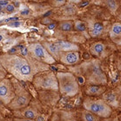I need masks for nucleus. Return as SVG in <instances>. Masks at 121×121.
Masks as SVG:
<instances>
[{
    "mask_svg": "<svg viewBox=\"0 0 121 121\" xmlns=\"http://www.w3.org/2000/svg\"><path fill=\"white\" fill-rule=\"evenodd\" d=\"M0 62L8 74L19 82L31 83L36 74L50 69L49 65L37 60L30 55L23 56L17 54H4L0 55Z\"/></svg>",
    "mask_w": 121,
    "mask_h": 121,
    "instance_id": "f257e3e1",
    "label": "nucleus"
},
{
    "mask_svg": "<svg viewBox=\"0 0 121 121\" xmlns=\"http://www.w3.org/2000/svg\"><path fill=\"white\" fill-rule=\"evenodd\" d=\"M86 85H106L107 77L97 59L86 60L79 66Z\"/></svg>",
    "mask_w": 121,
    "mask_h": 121,
    "instance_id": "f03ea898",
    "label": "nucleus"
},
{
    "mask_svg": "<svg viewBox=\"0 0 121 121\" xmlns=\"http://www.w3.org/2000/svg\"><path fill=\"white\" fill-rule=\"evenodd\" d=\"M58 80V91L62 96L72 97L79 91V83L72 72H58L56 74Z\"/></svg>",
    "mask_w": 121,
    "mask_h": 121,
    "instance_id": "7ed1b4c3",
    "label": "nucleus"
},
{
    "mask_svg": "<svg viewBox=\"0 0 121 121\" xmlns=\"http://www.w3.org/2000/svg\"><path fill=\"white\" fill-rule=\"evenodd\" d=\"M32 85L40 91H58V80L56 74L50 69L36 74L31 81Z\"/></svg>",
    "mask_w": 121,
    "mask_h": 121,
    "instance_id": "20e7f679",
    "label": "nucleus"
},
{
    "mask_svg": "<svg viewBox=\"0 0 121 121\" xmlns=\"http://www.w3.org/2000/svg\"><path fill=\"white\" fill-rule=\"evenodd\" d=\"M83 107L99 117L100 118H108L112 115V107L104 99L95 98L91 96H86L83 101Z\"/></svg>",
    "mask_w": 121,
    "mask_h": 121,
    "instance_id": "39448f33",
    "label": "nucleus"
},
{
    "mask_svg": "<svg viewBox=\"0 0 121 121\" xmlns=\"http://www.w3.org/2000/svg\"><path fill=\"white\" fill-rule=\"evenodd\" d=\"M16 80V83L12 82L15 88V96L12 99V101L7 105V107L11 111L20 110L30 105V100H31L30 94L20 84L17 80Z\"/></svg>",
    "mask_w": 121,
    "mask_h": 121,
    "instance_id": "423d86ee",
    "label": "nucleus"
},
{
    "mask_svg": "<svg viewBox=\"0 0 121 121\" xmlns=\"http://www.w3.org/2000/svg\"><path fill=\"white\" fill-rule=\"evenodd\" d=\"M27 49L30 55L40 62L45 63L47 65H52L56 62L55 59L48 53V51L44 48L42 43H39V42L30 43L27 47Z\"/></svg>",
    "mask_w": 121,
    "mask_h": 121,
    "instance_id": "0eeeda50",
    "label": "nucleus"
},
{
    "mask_svg": "<svg viewBox=\"0 0 121 121\" xmlns=\"http://www.w3.org/2000/svg\"><path fill=\"white\" fill-rule=\"evenodd\" d=\"M15 96V88L11 79L4 77L0 82V102L7 105L12 101Z\"/></svg>",
    "mask_w": 121,
    "mask_h": 121,
    "instance_id": "6e6552de",
    "label": "nucleus"
},
{
    "mask_svg": "<svg viewBox=\"0 0 121 121\" xmlns=\"http://www.w3.org/2000/svg\"><path fill=\"white\" fill-rule=\"evenodd\" d=\"M80 54L78 51H67V52H60L58 61L61 63L72 66L80 62Z\"/></svg>",
    "mask_w": 121,
    "mask_h": 121,
    "instance_id": "1a4fd4ad",
    "label": "nucleus"
},
{
    "mask_svg": "<svg viewBox=\"0 0 121 121\" xmlns=\"http://www.w3.org/2000/svg\"><path fill=\"white\" fill-rule=\"evenodd\" d=\"M87 25V31H88V34L91 37L93 38H97L101 36L104 33L105 31V25L103 24V22L100 21H91L89 22Z\"/></svg>",
    "mask_w": 121,
    "mask_h": 121,
    "instance_id": "9d476101",
    "label": "nucleus"
},
{
    "mask_svg": "<svg viewBox=\"0 0 121 121\" xmlns=\"http://www.w3.org/2000/svg\"><path fill=\"white\" fill-rule=\"evenodd\" d=\"M13 114L16 118H32L36 119L39 117V112L36 109L32 107H30L29 105L26 107L20 109V110L12 111Z\"/></svg>",
    "mask_w": 121,
    "mask_h": 121,
    "instance_id": "9b49d317",
    "label": "nucleus"
},
{
    "mask_svg": "<svg viewBox=\"0 0 121 121\" xmlns=\"http://www.w3.org/2000/svg\"><path fill=\"white\" fill-rule=\"evenodd\" d=\"M90 53L97 58H104L108 55L106 51V45L103 41H96L90 47Z\"/></svg>",
    "mask_w": 121,
    "mask_h": 121,
    "instance_id": "f8f14e48",
    "label": "nucleus"
},
{
    "mask_svg": "<svg viewBox=\"0 0 121 121\" xmlns=\"http://www.w3.org/2000/svg\"><path fill=\"white\" fill-rule=\"evenodd\" d=\"M106 91L105 85H86L85 93L87 96H99L105 93Z\"/></svg>",
    "mask_w": 121,
    "mask_h": 121,
    "instance_id": "ddd939ff",
    "label": "nucleus"
},
{
    "mask_svg": "<svg viewBox=\"0 0 121 121\" xmlns=\"http://www.w3.org/2000/svg\"><path fill=\"white\" fill-rule=\"evenodd\" d=\"M60 52H67V51H79V47L73 42L67 40H57L53 41Z\"/></svg>",
    "mask_w": 121,
    "mask_h": 121,
    "instance_id": "4468645a",
    "label": "nucleus"
},
{
    "mask_svg": "<svg viewBox=\"0 0 121 121\" xmlns=\"http://www.w3.org/2000/svg\"><path fill=\"white\" fill-rule=\"evenodd\" d=\"M111 40H112L113 41L119 44L120 43V38H121V25L120 23H114L111 26L110 32H109Z\"/></svg>",
    "mask_w": 121,
    "mask_h": 121,
    "instance_id": "2eb2a0df",
    "label": "nucleus"
},
{
    "mask_svg": "<svg viewBox=\"0 0 121 121\" xmlns=\"http://www.w3.org/2000/svg\"><path fill=\"white\" fill-rule=\"evenodd\" d=\"M42 45L44 47V48L48 51L50 55H52L55 60H58V58H59V54H60V51L58 50V48L57 47V46L55 45L54 42H49V41H44L42 43Z\"/></svg>",
    "mask_w": 121,
    "mask_h": 121,
    "instance_id": "dca6fc26",
    "label": "nucleus"
},
{
    "mask_svg": "<svg viewBox=\"0 0 121 121\" xmlns=\"http://www.w3.org/2000/svg\"><path fill=\"white\" fill-rule=\"evenodd\" d=\"M99 4L108 9V11L112 14L115 13L119 6L118 0H99Z\"/></svg>",
    "mask_w": 121,
    "mask_h": 121,
    "instance_id": "f3484780",
    "label": "nucleus"
},
{
    "mask_svg": "<svg viewBox=\"0 0 121 121\" xmlns=\"http://www.w3.org/2000/svg\"><path fill=\"white\" fill-rule=\"evenodd\" d=\"M81 119H82V121H99L100 118L91 111L84 109L81 111Z\"/></svg>",
    "mask_w": 121,
    "mask_h": 121,
    "instance_id": "a211bd4d",
    "label": "nucleus"
},
{
    "mask_svg": "<svg viewBox=\"0 0 121 121\" xmlns=\"http://www.w3.org/2000/svg\"><path fill=\"white\" fill-rule=\"evenodd\" d=\"M73 29L76 30L77 32L84 33V34H88L86 23L84 22V21H81V20H75V21H73Z\"/></svg>",
    "mask_w": 121,
    "mask_h": 121,
    "instance_id": "6ab92c4d",
    "label": "nucleus"
},
{
    "mask_svg": "<svg viewBox=\"0 0 121 121\" xmlns=\"http://www.w3.org/2000/svg\"><path fill=\"white\" fill-rule=\"evenodd\" d=\"M58 28L65 32H71L73 29V21L72 20H62L58 23Z\"/></svg>",
    "mask_w": 121,
    "mask_h": 121,
    "instance_id": "aec40b11",
    "label": "nucleus"
},
{
    "mask_svg": "<svg viewBox=\"0 0 121 121\" xmlns=\"http://www.w3.org/2000/svg\"><path fill=\"white\" fill-rule=\"evenodd\" d=\"M47 2L50 6L55 8H59L66 5V0H48Z\"/></svg>",
    "mask_w": 121,
    "mask_h": 121,
    "instance_id": "412c9836",
    "label": "nucleus"
},
{
    "mask_svg": "<svg viewBox=\"0 0 121 121\" xmlns=\"http://www.w3.org/2000/svg\"><path fill=\"white\" fill-rule=\"evenodd\" d=\"M16 11H17V7L12 3H11V2H7V4L4 6L3 8V11H4L7 14L14 13V12H16Z\"/></svg>",
    "mask_w": 121,
    "mask_h": 121,
    "instance_id": "4be33fe9",
    "label": "nucleus"
},
{
    "mask_svg": "<svg viewBox=\"0 0 121 121\" xmlns=\"http://www.w3.org/2000/svg\"><path fill=\"white\" fill-rule=\"evenodd\" d=\"M61 118H62V121H78L76 118V117L72 115V112H69V111H64V112H62Z\"/></svg>",
    "mask_w": 121,
    "mask_h": 121,
    "instance_id": "5701e85b",
    "label": "nucleus"
},
{
    "mask_svg": "<svg viewBox=\"0 0 121 121\" xmlns=\"http://www.w3.org/2000/svg\"><path fill=\"white\" fill-rule=\"evenodd\" d=\"M7 74H8V73L6 72L5 69H4V67L2 66V64L0 62V82H1L4 77H6V75Z\"/></svg>",
    "mask_w": 121,
    "mask_h": 121,
    "instance_id": "b1692460",
    "label": "nucleus"
},
{
    "mask_svg": "<svg viewBox=\"0 0 121 121\" xmlns=\"http://www.w3.org/2000/svg\"><path fill=\"white\" fill-rule=\"evenodd\" d=\"M83 2V0H66V4L70 5H79Z\"/></svg>",
    "mask_w": 121,
    "mask_h": 121,
    "instance_id": "393cba45",
    "label": "nucleus"
},
{
    "mask_svg": "<svg viewBox=\"0 0 121 121\" xmlns=\"http://www.w3.org/2000/svg\"><path fill=\"white\" fill-rule=\"evenodd\" d=\"M12 119L14 121H37L36 119H32V118H16V117H14Z\"/></svg>",
    "mask_w": 121,
    "mask_h": 121,
    "instance_id": "a878e982",
    "label": "nucleus"
},
{
    "mask_svg": "<svg viewBox=\"0 0 121 121\" xmlns=\"http://www.w3.org/2000/svg\"><path fill=\"white\" fill-rule=\"evenodd\" d=\"M30 2L32 3H36V4H41V3H44V2H47L48 0H30Z\"/></svg>",
    "mask_w": 121,
    "mask_h": 121,
    "instance_id": "bb28decb",
    "label": "nucleus"
},
{
    "mask_svg": "<svg viewBox=\"0 0 121 121\" xmlns=\"http://www.w3.org/2000/svg\"><path fill=\"white\" fill-rule=\"evenodd\" d=\"M99 121H112V118H111L110 117H108V118H103Z\"/></svg>",
    "mask_w": 121,
    "mask_h": 121,
    "instance_id": "cd10ccee",
    "label": "nucleus"
},
{
    "mask_svg": "<svg viewBox=\"0 0 121 121\" xmlns=\"http://www.w3.org/2000/svg\"><path fill=\"white\" fill-rule=\"evenodd\" d=\"M0 121H14L13 119H0Z\"/></svg>",
    "mask_w": 121,
    "mask_h": 121,
    "instance_id": "c85d7f7f",
    "label": "nucleus"
},
{
    "mask_svg": "<svg viewBox=\"0 0 121 121\" xmlns=\"http://www.w3.org/2000/svg\"><path fill=\"white\" fill-rule=\"evenodd\" d=\"M112 121H119V120H118V117H116V118H114V119H113Z\"/></svg>",
    "mask_w": 121,
    "mask_h": 121,
    "instance_id": "c756f323",
    "label": "nucleus"
},
{
    "mask_svg": "<svg viewBox=\"0 0 121 121\" xmlns=\"http://www.w3.org/2000/svg\"><path fill=\"white\" fill-rule=\"evenodd\" d=\"M3 11V7H2V5H0V12H2Z\"/></svg>",
    "mask_w": 121,
    "mask_h": 121,
    "instance_id": "7c9ffc66",
    "label": "nucleus"
},
{
    "mask_svg": "<svg viewBox=\"0 0 121 121\" xmlns=\"http://www.w3.org/2000/svg\"><path fill=\"white\" fill-rule=\"evenodd\" d=\"M85 1H91V0H85Z\"/></svg>",
    "mask_w": 121,
    "mask_h": 121,
    "instance_id": "2f4dec72",
    "label": "nucleus"
},
{
    "mask_svg": "<svg viewBox=\"0 0 121 121\" xmlns=\"http://www.w3.org/2000/svg\"><path fill=\"white\" fill-rule=\"evenodd\" d=\"M0 118H1V112H0Z\"/></svg>",
    "mask_w": 121,
    "mask_h": 121,
    "instance_id": "473e14b6",
    "label": "nucleus"
}]
</instances>
